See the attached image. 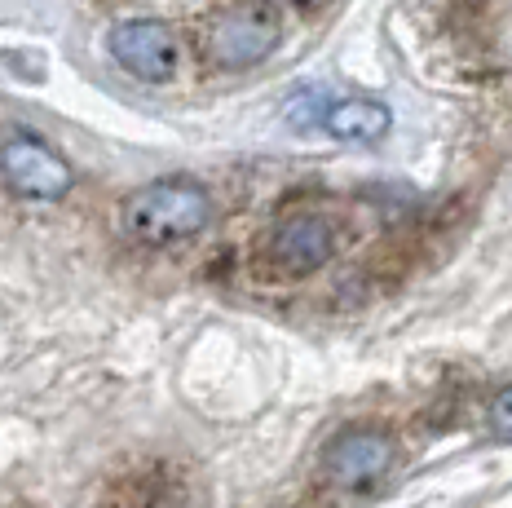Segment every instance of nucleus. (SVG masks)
<instances>
[{"instance_id":"1","label":"nucleus","mask_w":512,"mask_h":508,"mask_svg":"<svg viewBox=\"0 0 512 508\" xmlns=\"http://www.w3.org/2000/svg\"><path fill=\"white\" fill-rule=\"evenodd\" d=\"M212 221V195L195 177H164V182L137 186L120 204L124 235L142 248H168V243L195 239Z\"/></svg>"},{"instance_id":"2","label":"nucleus","mask_w":512,"mask_h":508,"mask_svg":"<svg viewBox=\"0 0 512 508\" xmlns=\"http://www.w3.org/2000/svg\"><path fill=\"white\" fill-rule=\"evenodd\" d=\"M398 464V442L384 429H340L323 447V473L336 491L367 495L393 473Z\"/></svg>"},{"instance_id":"3","label":"nucleus","mask_w":512,"mask_h":508,"mask_svg":"<svg viewBox=\"0 0 512 508\" xmlns=\"http://www.w3.org/2000/svg\"><path fill=\"white\" fill-rule=\"evenodd\" d=\"M279 49V18L265 5H234L208 31V58L221 71H248Z\"/></svg>"},{"instance_id":"4","label":"nucleus","mask_w":512,"mask_h":508,"mask_svg":"<svg viewBox=\"0 0 512 508\" xmlns=\"http://www.w3.org/2000/svg\"><path fill=\"white\" fill-rule=\"evenodd\" d=\"M332 257H336V226L318 213L279 217L270 239H265V261L287 279H305V274L323 270Z\"/></svg>"},{"instance_id":"5","label":"nucleus","mask_w":512,"mask_h":508,"mask_svg":"<svg viewBox=\"0 0 512 508\" xmlns=\"http://www.w3.org/2000/svg\"><path fill=\"white\" fill-rule=\"evenodd\" d=\"M111 54L124 71H133L137 80L168 84L181 71V40L177 31L159 18H133L111 31Z\"/></svg>"},{"instance_id":"6","label":"nucleus","mask_w":512,"mask_h":508,"mask_svg":"<svg viewBox=\"0 0 512 508\" xmlns=\"http://www.w3.org/2000/svg\"><path fill=\"white\" fill-rule=\"evenodd\" d=\"M0 173H5L9 190H18V195H27V199H62L76 186L71 164L62 160L53 146L36 142V137H27V133L5 142V151H0Z\"/></svg>"},{"instance_id":"7","label":"nucleus","mask_w":512,"mask_h":508,"mask_svg":"<svg viewBox=\"0 0 512 508\" xmlns=\"http://www.w3.org/2000/svg\"><path fill=\"white\" fill-rule=\"evenodd\" d=\"M323 129L340 137V142H380V137L393 129V115H389V107H380V102H371V98H345V102L327 107Z\"/></svg>"},{"instance_id":"8","label":"nucleus","mask_w":512,"mask_h":508,"mask_svg":"<svg viewBox=\"0 0 512 508\" xmlns=\"http://www.w3.org/2000/svg\"><path fill=\"white\" fill-rule=\"evenodd\" d=\"M490 429H495L499 438H512V385L499 389L495 402H490Z\"/></svg>"},{"instance_id":"9","label":"nucleus","mask_w":512,"mask_h":508,"mask_svg":"<svg viewBox=\"0 0 512 508\" xmlns=\"http://www.w3.org/2000/svg\"><path fill=\"white\" fill-rule=\"evenodd\" d=\"M287 5H296V9H318L323 0H287Z\"/></svg>"},{"instance_id":"10","label":"nucleus","mask_w":512,"mask_h":508,"mask_svg":"<svg viewBox=\"0 0 512 508\" xmlns=\"http://www.w3.org/2000/svg\"><path fill=\"white\" fill-rule=\"evenodd\" d=\"M460 5H477V0H460Z\"/></svg>"}]
</instances>
